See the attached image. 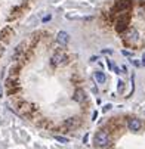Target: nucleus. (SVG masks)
<instances>
[{
  "instance_id": "8",
  "label": "nucleus",
  "mask_w": 145,
  "mask_h": 149,
  "mask_svg": "<svg viewBox=\"0 0 145 149\" xmlns=\"http://www.w3.org/2000/svg\"><path fill=\"white\" fill-rule=\"evenodd\" d=\"M73 99L76 102H83V100H85V92H83L81 89H77L76 93H74V96H73Z\"/></svg>"
},
{
  "instance_id": "3",
  "label": "nucleus",
  "mask_w": 145,
  "mask_h": 149,
  "mask_svg": "<svg viewBox=\"0 0 145 149\" xmlns=\"http://www.w3.org/2000/svg\"><path fill=\"white\" fill-rule=\"evenodd\" d=\"M127 127H129V130H132V132H139L141 127H142V123L138 118H130L127 121Z\"/></svg>"
},
{
  "instance_id": "11",
  "label": "nucleus",
  "mask_w": 145,
  "mask_h": 149,
  "mask_svg": "<svg viewBox=\"0 0 145 149\" xmlns=\"http://www.w3.org/2000/svg\"><path fill=\"white\" fill-rule=\"evenodd\" d=\"M55 139H56L58 142H61V143H68V139H67V137H61V136H56Z\"/></svg>"
},
{
  "instance_id": "6",
  "label": "nucleus",
  "mask_w": 145,
  "mask_h": 149,
  "mask_svg": "<svg viewBox=\"0 0 145 149\" xmlns=\"http://www.w3.org/2000/svg\"><path fill=\"white\" fill-rule=\"evenodd\" d=\"M138 40V33H136V30H132V31H129L127 33V36H126V43H135V41Z\"/></svg>"
},
{
  "instance_id": "4",
  "label": "nucleus",
  "mask_w": 145,
  "mask_h": 149,
  "mask_svg": "<svg viewBox=\"0 0 145 149\" xmlns=\"http://www.w3.org/2000/svg\"><path fill=\"white\" fill-rule=\"evenodd\" d=\"M127 22H129V18H127V16H121V18L117 21L116 30H117L118 33H123L124 30H126V27H127Z\"/></svg>"
},
{
  "instance_id": "1",
  "label": "nucleus",
  "mask_w": 145,
  "mask_h": 149,
  "mask_svg": "<svg viewBox=\"0 0 145 149\" xmlns=\"http://www.w3.org/2000/svg\"><path fill=\"white\" fill-rule=\"evenodd\" d=\"M95 143L98 146H107L110 143V136L107 132H98L95 134Z\"/></svg>"
},
{
  "instance_id": "13",
  "label": "nucleus",
  "mask_w": 145,
  "mask_h": 149,
  "mask_svg": "<svg viewBox=\"0 0 145 149\" xmlns=\"http://www.w3.org/2000/svg\"><path fill=\"white\" fill-rule=\"evenodd\" d=\"M142 65H145V53H144V58H142Z\"/></svg>"
},
{
  "instance_id": "5",
  "label": "nucleus",
  "mask_w": 145,
  "mask_h": 149,
  "mask_svg": "<svg viewBox=\"0 0 145 149\" xmlns=\"http://www.w3.org/2000/svg\"><path fill=\"white\" fill-rule=\"evenodd\" d=\"M68 40H70L68 33H65V31H59V33H58V36H56V41H58L61 46H65V45L68 43Z\"/></svg>"
},
{
  "instance_id": "2",
  "label": "nucleus",
  "mask_w": 145,
  "mask_h": 149,
  "mask_svg": "<svg viewBox=\"0 0 145 149\" xmlns=\"http://www.w3.org/2000/svg\"><path fill=\"white\" fill-rule=\"evenodd\" d=\"M50 63H52L53 67H59V65H64V63H67V56H65L64 53L58 52V53H55V55L52 56V61H50Z\"/></svg>"
},
{
  "instance_id": "9",
  "label": "nucleus",
  "mask_w": 145,
  "mask_h": 149,
  "mask_svg": "<svg viewBox=\"0 0 145 149\" xmlns=\"http://www.w3.org/2000/svg\"><path fill=\"white\" fill-rule=\"evenodd\" d=\"M64 124L68 127V129H71V127L74 129V127H77V125L80 124V120H78V118H68V120H67Z\"/></svg>"
},
{
  "instance_id": "14",
  "label": "nucleus",
  "mask_w": 145,
  "mask_h": 149,
  "mask_svg": "<svg viewBox=\"0 0 145 149\" xmlns=\"http://www.w3.org/2000/svg\"><path fill=\"white\" fill-rule=\"evenodd\" d=\"M0 96H2V84H0Z\"/></svg>"
},
{
  "instance_id": "7",
  "label": "nucleus",
  "mask_w": 145,
  "mask_h": 149,
  "mask_svg": "<svg viewBox=\"0 0 145 149\" xmlns=\"http://www.w3.org/2000/svg\"><path fill=\"white\" fill-rule=\"evenodd\" d=\"M130 0H118L117 2V8L120 9V10H124V9H129L130 8Z\"/></svg>"
},
{
  "instance_id": "10",
  "label": "nucleus",
  "mask_w": 145,
  "mask_h": 149,
  "mask_svg": "<svg viewBox=\"0 0 145 149\" xmlns=\"http://www.w3.org/2000/svg\"><path fill=\"white\" fill-rule=\"evenodd\" d=\"M93 78H95L98 83H105V75H104L102 72H95Z\"/></svg>"
},
{
  "instance_id": "12",
  "label": "nucleus",
  "mask_w": 145,
  "mask_h": 149,
  "mask_svg": "<svg viewBox=\"0 0 145 149\" xmlns=\"http://www.w3.org/2000/svg\"><path fill=\"white\" fill-rule=\"evenodd\" d=\"M123 87H124V84H123V81H118V90H123Z\"/></svg>"
}]
</instances>
